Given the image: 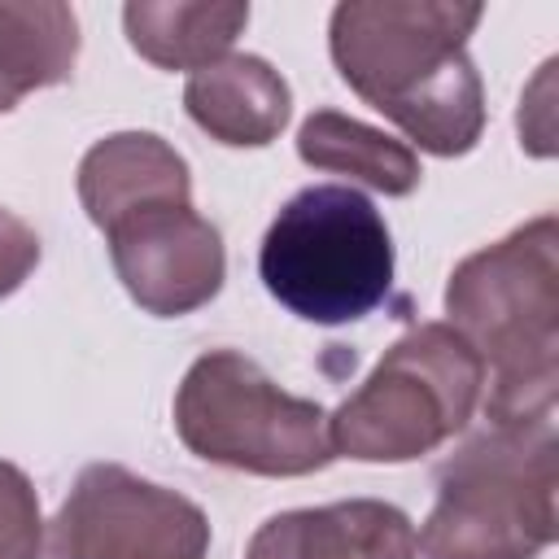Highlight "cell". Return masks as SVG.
<instances>
[{
	"label": "cell",
	"instance_id": "obj_1",
	"mask_svg": "<svg viewBox=\"0 0 559 559\" xmlns=\"http://www.w3.org/2000/svg\"><path fill=\"white\" fill-rule=\"evenodd\" d=\"M480 4L345 0L328 22V52L376 114L432 157H463L485 135V87L467 57Z\"/></svg>",
	"mask_w": 559,
	"mask_h": 559
},
{
	"label": "cell",
	"instance_id": "obj_2",
	"mask_svg": "<svg viewBox=\"0 0 559 559\" xmlns=\"http://www.w3.org/2000/svg\"><path fill=\"white\" fill-rule=\"evenodd\" d=\"M450 328L476 349L493 428L555 424L559 397V218L537 214L467 253L445 284Z\"/></svg>",
	"mask_w": 559,
	"mask_h": 559
},
{
	"label": "cell",
	"instance_id": "obj_3",
	"mask_svg": "<svg viewBox=\"0 0 559 559\" xmlns=\"http://www.w3.org/2000/svg\"><path fill=\"white\" fill-rule=\"evenodd\" d=\"M555 424L485 428L437 472V502L415 533L424 559H537L555 542Z\"/></svg>",
	"mask_w": 559,
	"mask_h": 559
},
{
	"label": "cell",
	"instance_id": "obj_4",
	"mask_svg": "<svg viewBox=\"0 0 559 559\" xmlns=\"http://www.w3.org/2000/svg\"><path fill=\"white\" fill-rule=\"evenodd\" d=\"M258 275L306 323H354L393 288V236L380 210L345 183H310L271 218Z\"/></svg>",
	"mask_w": 559,
	"mask_h": 559
},
{
	"label": "cell",
	"instance_id": "obj_5",
	"mask_svg": "<svg viewBox=\"0 0 559 559\" xmlns=\"http://www.w3.org/2000/svg\"><path fill=\"white\" fill-rule=\"evenodd\" d=\"M485 389L476 349L450 323H415L328 415L332 454L415 463L467 428Z\"/></svg>",
	"mask_w": 559,
	"mask_h": 559
},
{
	"label": "cell",
	"instance_id": "obj_6",
	"mask_svg": "<svg viewBox=\"0 0 559 559\" xmlns=\"http://www.w3.org/2000/svg\"><path fill=\"white\" fill-rule=\"evenodd\" d=\"M175 432L188 454L249 476H310L336 454L328 411L284 393L249 354L210 349L175 389Z\"/></svg>",
	"mask_w": 559,
	"mask_h": 559
},
{
	"label": "cell",
	"instance_id": "obj_7",
	"mask_svg": "<svg viewBox=\"0 0 559 559\" xmlns=\"http://www.w3.org/2000/svg\"><path fill=\"white\" fill-rule=\"evenodd\" d=\"M205 511L122 463H87L52 520V559H205Z\"/></svg>",
	"mask_w": 559,
	"mask_h": 559
},
{
	"label": "cell",
	"instance_id": "obj_8",
	"mask_svg": "<svg viewBox=\"0 0 559 559\" xmlns=\"http://www.w3.org/2000/svg\"><path fill=\"white\" fill-rule=\"evenodd\" d=\"M109 258L127 297L153 319H179L210 306L227 280L223 236L188 205H144L109 231Z\"/></svg>",
	"mask_w": 559,
	"mask_h": 559
},
{
	"label": "cell",
	"instance_id": "obj_9",
	"mask_svg": "<svg viewBox=\"0 0 559 559\" xmlns=\"http://www.w3.org/2000/svg\"><path fill=\"white\" fill-rule=\"evenodd\" d=\"M245 559H419L415 524L380 498L280 511L245 546Z\"/></svg>",
	"mask_w": 559,
	"mask_h": 559
},
{
	"label": "cell",
	"instance_id": "obj_10",
	"mask_svg": "<svg viewBox=\"0 0 559 559\" xmlns=\"http://www.w3.org/2000/svg\"><path fill=\"white\" fill-rule=\"evenodd\" d=\"M79 201L87 218L109 231L118 218L144 205H188L192 175L188 162L153 131H114L96 140L79 162Z\"/></svg>",
	"mask_w": 559,
	"mask_h": 559
},
{
	"label": "cell",
	"instance_id": "obj_11",
	"mask_svg": "<svg viewBox=\"0 0 559 559\" xmlns=\"http://www.w3.org/2000/svg\"><path fill=\"white\" fill-rule=\"evenodd\" d=\"M183 109L210 140L227 148H262L288 127L293 92L271 61L227 52L188 74Z\"/></svg>",
	"mask_w": 559,
	"mask_h": 559
},
{
	"label": "cell",
	"instance_id": "obj_12",
	"mask_svg": "<svg viewBox=\"0 0 559 559\" xmlns=\"http://www.w3.org/2000/svg\"><path fill=\"white\" fill-rule=\"evenodd\" d=\"M249 26L240 0H131L122 4L127 44L157 70H201L227 57Z\"/></svg>",
	"mask_w": 559,
	"mask_h": 559
},
{
	"label": "cell",
	"instance_id": "obj_13",
	"mask_svg": "<svg viewBox=\"0 0 559 559\" xmlns=\"http://www.w3.org/2000/svg\"><path fill=\"white\" fill-rule=\"evenodd\" d=\"M79 61V17L61 0H0V114L57 87Z\"/></svg>",
	"mask_w": 559,
	"mask_h": 559
},
{
	"label": "cell",
	"instance_id": "obj_14",
	"mask_svg": "<svg viewBox=\"0 0 559 559\" xmlns=\"http://www.w3.org/2000/svg\"><path fill=\"white\" fill-rule=\"evenodd\" d=\"M297 157L310 170L358 179L384 197H411L424 179L411 144L393 140L380 127H367L349 114H336V109H314L297 127Z\"/></svg>",
	"mask_w": 559,
	"mask_h": 559
},
{
	"label": "cell",
	"instance_id": "obj_15",
	"mask_svg": "<svg viewBox=\"0 0 559 559\" xmlns=\"http://www.w3.org/2000/svg\"><path fill=\"white\" fill-rule=\"evenodd\" d=\"M0 559H44V515L31 476L0 459Z\"/></svg>",
	"mask_w": 559,
	"mask_h": 559
},
{
	"label": "cell",
	"instance_id": "obj_16",
	"mask_svg": "<svg viewBox=\"0 0 559 559\" xmlns=\"http://www.w3.org/2000/svg\"><path fill=\"white\" fill-rule=\"evenodd\" d=\"M39 253L44 249H39L35 227L0 205V301L13 297L31 280V271L39 266Z\"/></svg>",
	"mask_w": 559,
	"mask_h": 559
},
{
	"label": "cell",
	"instance_id": "obj_17",
	"mask_svg": "<svg viewBox=\"0 0 559 559\" xmlns=\"http://www.w3.org/2000/svg\"><path fill=\"white\" fill-rule=\"evenodd\" d=\"M555 87V61L542 66V74L533 79V87L520 96V144L537 157H550L555 153V122H550V92Z\"/></svg>",
	"mask_w": 559,
	"mask_h": 559
}]
</instances>
